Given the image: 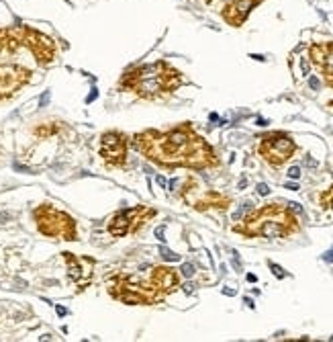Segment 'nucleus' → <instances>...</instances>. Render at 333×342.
<instances>
[{"label": "nucleus", "mask_w": 333, "mask_h": 342, "mask_svg": "<svg viewBox=\"0 0 333 342\" xmlns=\"http://www.w3.org/2000/svg\"><path fill=\"white\" fill-rule=\"evenodd\" d=\"M133 146L147 160H152L164 168H192L204 170L219 166L213 146L202 140L192 129L190 123L178 125L168 131L147 129L133 135Z\"/></svg>", "instance_id": "f257e3e1"}, {"label": "nucleus", "mask_w": 333, "mask_h": 342, "mask_svg": "<svg viewBox=\"0 0 333 342\" xmlns=\"http://www.w3.org/2000/svg\"><path fill=\"white\" fill-rule=\"evenodd\" d=\"M180 84H182L180 72L164 60L135 66L125 72L119 80V88L131 90V93H135L141 98H157V97L170 95Z\"/></svg>", "instance_id": "f03ea898"}, {"label": "nucleus", "mask_w": 333, "mask_h": 342, "mask_svg": "<svg viewBox=\"0 0 333 342\" xmlns=\"http://www.w3.org/2000/svg\"><path fill=\"white\" fill-rule=\"evenodd\" d=\"M233 232L245 238H266V240H276V238H289L296 232H301L298 220L289 205L270 203L262 209L249 213L247 218L233 227Z\"/></svg>", "instance_id": "7ed1b4c3"}, {"label": "nucleus", "mask_w": 333, "mask_h": 342, "mask_svg": "<svg viewBox=\"0 0 333 342\" xmlns=\"http://www.w3.org/2000/svg\"><path fill=\"white\" fill-rule=\"evenodd\" d=\"M107 289L114 299L129 305H154L164 299V295L154 287L152 281H141L137 275L114 277Z\"/></svg>", "instance_id": "20e7f679"}, {"label": "nucleus", "mask_w": 333, "mask_h": 342, "mask_svg": "<svg viewBox=\"0 0 333 342\" xmlns=\"http://www.w3.org/2000/svg\"><path fill=\"white\" fill-rule=\"evenodd\" d=\"M37 230L47 238H62V240H76L78 227L76 221L67 213L51 207V205H39L35 209Z\"/></svg>", "instance_id": "39448f33"}, {"label": "nucleus", "mask_w": 333, "mask_h": 342, "mask_svg": "<svg viewBox=\"0 0 333 342\" xmlns=\"http://www.w3.org/2000/svg\"><path fill=\"white\" fill-rule=\"evenodd\" d=\"M294 152H296L294 140L290 138V135L278 133V131L266 135V138H262V142L258 146V154L274 168L286 164L294 156Z\"/></svg>", "instance_id": "423d86ee"}, {"label": "nucleus", "mask_w": 333, "mask_h": 342, "mask_svg": "<svg viewBox=\"0 0 333 342\" xmlns=\"http://www.w3.org/2000/svg\"><path fill=\"white\" fill-rule=\"evenodd\" d=\"M154 215H155V211L154 209H145L143 205L123 209V211L112 215V220L109 221V232L114 238H123V236H127V234L137 232L147 220H152Z\"/></svg>", "instance_id": "0eeeda50"}, {"label": "nucleus", "mask_w": 333, "mask_h": 342, "mask_svg": "<svg viewBox=\"0 0 333 342\" xmlns=\"http://www.w3.org/2000/svg\"><path fill=\"white\" fill-rule=\"evenodd\" d=\"M22 45L29 48L33 58L41 66H47L55 60V53H57L55 41L49 35H45V33L33 29L29 25H22Z\"/></svg>", "instance_id": "6e6552de"}, {"label": "nucleus", "mask_w": 333, "mask_h": 342, "mask_svg": "<svg viewBox=\"0 0 333 342\" xmlns=\"http://www.w3.org/2000/svg\"><path fill=\"white\" fill-rule=\"evenodd\" d=\"M100 156L109 166H125V162H127V138L121 131L105 133L100 138Z\"/></svg>", "instance_id": "1a4fd4ad"}, {"label": "nucleus", "mask_w": 333, "mask_h": 342, "mask_svg": "<svg viewBox=\"0 0 333 342\" xmlns=\"http://www.w3.org/2000/svg\"><path fill=\"white\" fill-rule=\"evenodd\" d=\"M31 78V70L17 64H0V100L8 98Z\"/></svg>", "instance_id": "9d476101"}, {"label": "nucleus", "mask_w": 333, "mask_h": 342, "mask_svg": "<svg viewBox=\"0 0 333 342\" xmlns=\"http://www.w3.org/2000/svg\"><path fill=\"white\" fill-rule=\"evenodd\" d=\"M309 60L321 70L327 86L333 88V41L313 43L309 48Z\"/></svg>", "instance_id": "9b49d317"}, {"label": "nucleus", "mask_w": 333, "mask_h": 342, "mask_svg": "<svg viewBox=\"0 0 333 342\" xmlns=\"http://www.w3.org/2000/svg\"><path fill=\"white\" fill-rule=\"evenodd\" d=\"M264 0H229V2L221 8V17L227 25L231 27H241L249 19L251 10L258 4H262Z\"/></svg>", "instance_id": "f8f14e48"}, {"label": "nucleus", "mask_w": 333, "mask_h": 342, "mask_svg": "<svg viewBox=\"0 0 333 342\" xmlns=\"http://www.w3.org/2000/svg\"><path fill=\"white\" fill-rule=\"evenodd\" d=\"M64 258L67 262V275H70V279L80 285H88V281L92 279L94 260L88 256H74L72 252H64Z\"/></svg>", "instance_id": "ddd939ff"}, {"label": "nucleus", "mask_w": 333, "mask_h": 342, "mask_svg": "<svg viewBox=\"0 0 333 342\" xmlns=\"http://www.w3.org/2000/svg\"><path fill=\"white\" fill-rule=\"evenodd\" d=\"M149 281H152L154 287L166 297L168 293H172V291L178 287L180 277H178V272L174 269H170V267H155L152 270V277H149Z\"/></svg>", "instance_id": "4468645a"}, {"label": "nucleus", "mask_w": 333, "mask_h": 342, "mask_svg": "<svg viewBox=\"0 0 333 342\" xmlns=\"http://www.w3.org/2000/svg\"><path fill=\"white\" fill-rule=\"evenodd\" d=\"M188 203L199 211H209V209H227L229 205H231V199L221 195V193H217V191H206L200 197L190 199Z\"/></svg>", "instance_id": "2eb2a0df"}, {"label": "nucleus", "mask_w": 333, "mask_h": 342, "mask_svg": "<svg viewBox=\"0 0 333 342\" xmlns=\"http://www.w3.org/2000/svg\"><path fill=\"white\" fill-rule=\"evenodd\" d=\"M319 201H321V207H329V209H333V187L329 189V191H325L323 195L319 197Z\"/></svg>", "instance_id": "dca6fc26"}, {"label": "nucleus", "mask_w": 333, "mask_h": 342, "mask_svg": "<svg viewBox=\"0 0 333 342\" xmlns=\"http://www.w3.org/2000/svg\"><path fill=\"white\" fill-rule=\"evenodd\" d=\"M55 131H57V125H53V123H51V125H45V127H37V129H35V133L39 135V138H43V140L49 138V135H53Z\"/></svg>", "instance_id": "f3484780"}, {"label": "nucleus", "mask_w": 333, "mask_h": 342, "mask_svg": "<svg viewBox=\"0 0 333 342\" xmlns=\"http://www.w3.org/2000/svg\"><path fill=\"white\" fill-rule=\"evenodd\" d=\"M159 254H162V258L168 260V262H178L180 260V254L172 252V250H168V248H159Z\"/></svg>", "instance_id": "a211bd4d"}, {"label": "nucleus", "mask_w": 333, "mask_h": 342, "mask_svg": "<svg viewBox=\"0 0 333 342\" xmlns=\"http://www.w3.org/2000/svg\"><path fill=\"white\" fill-rule=\"evenodd\" d=\"M6 45H8V27H2L0 29V53L6 49Z\"/></svg>", "instance_id": "6ab92c4d"}, {"label": "nucleus", "mask_w": 333, "mask_h": 342, "mask_svg": "<svg viewBox=\"0 0 333 342\" xmlns=\"http://www.w3.org/2000/svg\"><path fill=\"white\" fill-rule=\"evenodd\" d=\"M270 269H272V272H274V275H276L278 279H284V277H286V272H284L278 265H274V262H270Z\"/></svg>", "instance_id": "aec40b11"}, {"label": "nucleus", "mask_w": 333, "mask_h": 342, "mask_svg": "<svg viewBox=\"0 0 333 342\" xmlns=\"http://www.w3.org/2000/svg\"><path fill=\"white\" fill-rule=\"evenodd\" d=\"M182 275H184V277H192L194 275V267L188 265V262H186V265H182Z\"/></svg>", "instance_id": "412c9836"}, {"label": "nucleus", "mask_w": 333, "mask_h": 342, "mask_svg": "<svg viewBox=\"0 0 333 342\" xmlns=\"http://www.w3.org/2000/svg\"><path fill=\"white\" fill-rule=\"evenodd\" d=\"M256 189H258V195H262V197L270 195V189H268V185H264V182H260V185H258Z\"/></svg>", "instance_id": "4be33fe9"}, {"label": "nucleus", "mask_w": 333, "mask_h": 342, "mask_svg": "<svg viewBox=\"0 0 333 342\" xmlns=\"http://www.w3.org/2000/svg\"><path fill=\"white\" fill-rule=\"evenodd\" d=\"M289 176H290V178H298V176H301V168H298V166H292V168L289 170Z\"/></svg>", "instance_id": "5701e85b"}, {"label": "nucleus", "mask_w": 333, "mask_h": 342, "mask_svg": "<svg viewBox=\"0 0 333 342\" xmlns=\"http://www.w3.org/2000/svg\"><path fill=\"white\" fill-rule=\"evenodd\" d=\"M309 84H311V88H313V90H319V80H317L315 76L309 78Z\"/></svg>", "instance_id": "b1692460"}, {"label": "nucleus", "mask_w": 333, "mask_h": 342, "mask_svg": "<svg viewBox=\"0 0 333 342\" xmlns=\"http://www.w3.org/2000/svg\"><path fill=\"white\" fill-rule=\"evenodd\" d=\"M323 260H325V262H333V250H329V252H325Z\"/></svg>", "instance_id": "393cba45"}, {"label": "nucleus", "mask_w": 333, "mask_h": 342, "mask_svg": "<svg viewBox=\"0 0 333 342\" xmlns=\"http://www.w3.org/2000/svg\"><path fill=\"white\" fill-rule=\"evenodd\" d=\"M96 97H98V93H96V90H92V93H90V95H88V98H86V102H92V100H94Z\"/></svg>", "instance_id": "a878e982"}, {"label": "nucleus", "mask_w": 333, "mask_h": 342, "mask_svg": "<svg viewBox=\"0 0 333 342\" xmlns=\"http://www.w3.org/2000/svg\"><path fill=\"white\" fill-rule=\"evenodd\" d=\"M303 74H309V60L303 58Z\"/></svg>", "instance_id": "bb28decb"}, {"label": "nucleus", "mask_w": 333, "mask_h": 342, "mask_svg": "<svg viewBox=\"0 0 333 342\" xmlns=\"http://www.w3.org/2000/svg\"><path fill=\"white\" fill-rule=\"evenodd\" d=\"M155 236H157V238H159V240H162V242H164V240H166V238H164V227H159V230L155 232Z\"/></svg>", "instance_id": "cd10ccee"}, {"label": "nucleus", "mask_w": 333, "mask_h": 342, "mask_svg": "<svg viewBox=\"0 0 333 342\" xmlns=\"http://www.w3.org/2000/svg\"><path fill=\"white\" fill-rule=\"evenodd\" d=\"M286 189H290V191H298V185H292V182H286Z\"/></svg>", "instance_id": "c85d7f7f"}, {"label": "nucleus", "mask_w": 333, "mask_h": 342, "mask_svg": "<svg viewBox=\"0 0 333 342\" xmlns=\"http://www.w3.org/2000/svg\"><path fill=\"white\" fill-rule=\"evenodd\" d=\"M247 281H249V283H256L258 279H256V275H247Z\"/></svg>", "instance_id": "c756f323"}, {"label": "nucleus", "mask_w": 333, "mask_h": 342, "mask_svg": "<svg viewBox=\"0 0 333 342\" xmlns=\"http://www.w3.org/2000/svg\"><path fill=\"white\" fill-rule=\"evenodd\" d=\"M251 58L258 60V62H264V55H256V53H254V55H251Z\"/></svg>", "instance_id": "7c9ffc66"}, {"label": "nucleus", "mask_w": 333, "mask_h": 342, "mask_svg": "<svg viewBox=\"0 0 333 342\" xmlns=\"http://www.w3.org/2000/svg\"><path fill=\"white\" fill-rule=\"evenodd\" d=\"M204 2H206V4H211V2H213V0H204Z\"/></svg>", "instance_id": "2f4dec72"}, {"label": "nucleus", "mask_w": 333, "mask_h": 342, "mask_svg": "<svg viewBox=\"0 0 333 342\" xmlns=\"http://www.w3.org/2000/svg\"><path fill=\"white\" fill-rule=\"evenodd\" d=\"M331 102H333V100H331Z\"/></svg>", "instance_id": "473e14b6"}]
</instances>
